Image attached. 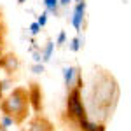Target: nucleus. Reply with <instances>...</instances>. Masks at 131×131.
<instances>
[{"instance_id":"obj_9","label":"nucleus","mask_w":131,"mask_h":131,"mask_svg":"<svg viewBox=\"0 0 131 131\" xmlns=\"http://www.w3.org/2000/svg\"><path fill=\"white\" fill-rule=\"evenodd\" d=\"M52 52H54V42L47 40L46 46L40 49V56H42V63H47V61L52 58Z\"/></svg>"},{"instance_id":"obj_8","label":"nucleus","mask_w":131,"mask_h":131,"mask_svg":"<svg viewBox=\"0 0 131 131\" xmlns=\"http://www.w3.org/2000/svg\"><path fill=\"white\" fill-rule=\"evenodd\" d=\"M81 131H105V124L98 121H91L89 117H84L81 121H77Z\"/></svg>"},{"instance_id":"obj_6","label":"nucleus","mask_w":131,"mask_h":131,"mask_svg":"<svg viewBox=\"0 0 131 131\" xmlns=\"http://www.w3.org/2000/svg\"><path fill=\"white\" fill-rule=\"evenodd\" d=\"M52 129H54V126L49 119H46L44 115H35L33 119H30L25 131H52Z\"/></svg>"},{"instance_id":"obj_18","label":"nucleus","mask_w":131,"mask_h":131,"mask_svg":"<svg viewBox=\"0 0 131 131\" xmlns=\"http://www.w3.org/2000/svg\"><path fill=\"white\" fill-rule=\"evenodd\" d=\"M4 47H5V40H4V30L0 28V56L4 54Z\"/></svg>"},{"instance_id":"obj_4","label":"nucleus","mask_w":131,"mask_h":131,"mask_svg":"<svg viewBox=\"0 0 131 131\" xmlns=\"http://www.w3.org/2000/svg\"><path fill=\"white\" fill-rule=\"evenodd\" d=\"M21 63H19V58L12 52H7V54H2L0 56V70H4L7 75H12L19 70Z\"/></svg>"},{"instance_id":"obj_20","label":"nucleus","mask_w":131,"mask_h":131,"mask_svg":"<svg viewBox=\"0 0 131 131\" xmlns=\"http://www.w3.org/2000/svg\"><path fill=\"white\" fill-rule=\"evenodd\" d=\"M25 2H26V0H18V4H25Z\"/></svg>"},{"instance_id":"obj_17","label":"nucleus","mask_w":131,"mask_h":131,"mask_svg":"<svg viewBox=\"0 0 131 131\" xmlns=\"http://www.w3.org/2000/svg\"><path fill=\"white\" fill-rule=\"evenodd\" d=\"M54 44H56V46H65V44H67V33H65V31H60Z\"/></svg>"},{"instance_id":"obj_12","label":"nucleus","mask_w":131,"mask_h":131,"mask_svg":"<svg viewBox=\"0 0 131 131\" xmlns=\"http://www.w3.org/2000/svg\"><path fill=\"white\" fill-rule=\"evenodd\" d=\"M12 86H10V81L9 79H0V100L5 96V91H10Z\"/></svg>"},{"instance_id":"obj_10","label":"nucleus","mask_w":131,"mask_h":131,"mask_svg":"<svg viewBox=\"0 0 131 131\" xmlns=\"http://www.w3.org/2000/svg\"><path fill=\"white\" fill-rule=\"evenodd\" d=\"M44 7H46L47 14L58 16L60 14V0H44Z\"/></svg>"},{"instance_id":"obj_19","label":"nucleus","mask_w":131,"mask_h":131,"mask_svg":"<svg viewBox=\"0 0 131 131\" xmlns=\"http://www.w3.org/2000/svg\"><path fill=\"white\" fill-rule=\"evenodd\" d=\"M72 4V0H60V7H68Z\"/></svg>"},{"instance_id":"obj_3","label":"nucleus","mask_w":131,"mask_h":131,"mask_svg":"<svg viewBox=\"0 0 131 131\" xmlns=\"http://www.w3.org/2000/svg\"><path fill=\"white\" fill-rule=\"evenodd\" d=\"M63 82L67 91L72 89H82L84 82H82V73L79 67H65L63 68Z\"/></svg>"},{"instance_id":"obj_13","label":"nucleus","mask_w":131,"mask_h":131,"mask_svg":"<svg viewBox=\"0 0 131 131\" xmlns=\"http://www.w3.org/2000/svg\"><path fill=\"white\" fill-rule=\"evenodd\" d=\"M82 42H84V40H82L81 37H73V39L70 40V46H68V49H70L72 52H77V51L82 47Z\"/></svg>"},{"instance_id":"obj_5","label":"nucleus","mask_w":131,"mask_h":131,"mask_svg":"<svg viewBox=\"0 0 131 131\" xmlns=\"http://www.w3.org/2000/svg\"><path fill=\"white\" fill-rule=\"evenodd\" d=\"M84 19H86V2L81 0V2L75 4V7H73V10H72L70 23L77 31H81L82 26H84Z\"/></svg>"},{"instance_id":"obj_11","label":"nucleus","mask_w":131,"mask_h":131,"mask_svg":"<svg viewBox=\"0 0 131 131\" xmlns=\"http://www.w3.org/2000/svg\"><path fill=\"white\" fill-rule=\"evenodd\" d=\"M12 126H16V121L5 114H0V131H7V128H12Z\"/></svg>"},{"instance_id":"obj_15","label":"nucleus","mask_w":131,"mask_h":131,"mask_svg":"<svg viewBox=\"0 0 131 131\" xmlns=\"http://www.w3.org/2000/svg\"><path fill=\"white\" fill-rule=\"evenodd\" d=\"M40 30H42V28L39 26V25H37V23H35V21H33L30 26H28V31H30V35H31V37H37V35L40 33Z\"/></svg>"},{"instance_id":"obj_7","label":"nucleus","mask_w":131,"mask_h":131,"mask_svg":"<svg viewBox=\"0 0 131 131\" xmlns=\"http://www.w3.org/2000/svg\"><path fill=\"white\" fill-rule=\"evenodd\" d=\"M26 91H28L30 108H33L35 112H40L42 110V91L39 88V84H31Z\"/></svg>"},{"instance_id":"obj_14","label":"nucleus","mask_w":131,"mask_h":131,"mask_svg":"<svg viewBox=\"0 0 131 131\" xmlns=\"http://www.w3.org/2000/svg\"><path fill=\"white\" fill-rule=\"evenodd\" d=\"M31 72H33L35 75H42V73L46 72L44 63H33V65H31Z\"/></svg>"},{"instance_id":"obj_21","label":"nucleus","mask_w":131,"mask_h":131,"mask_svg":"<svg viewBox=\"0 0 131 131\" xmlns=\"http://www.w3.org/2000/svg\"><path fill=\"white\" fill-rule=\"evenodd\" d=\"M72 2H75V4H77V2H81V0H72Z\"/></svg>"},{"instance_id":"obj_2","label":"nucleus","mask_w":131,"mask_h":131,"mask_svg":"<svg viewBox=\"0 0 131 131\" xmlns=\"http://www.w3.org/2000/svg\"><path fill=\"white\" fill-rule=\"evenodd\" d=\"M67 115L73 121H81L84 117H88L86 105L82 101V93L81 89H72L67 94Z\"/></svg>"},{"instance_id":"obj_16","label":"nucleus","mask_w":131,"mask_h":131,"mask_svg":"<svg viewBox=\"0 0 131 131\" xmlns=\"http://www.w3.org/2000/svg\"><path fill=\"white\" fill-rule=\"evenodd\" d=\"M47 16H49V14H47V12L44 10V12H42L40 16L37 18V21H35V23H37V25H39L40 28H44V26H46V23H47Z\"/></svg>"},{"instance_id":"obj_1","label":"nucleus","mask_w":131,"mask_h":131,"mask_svg":"<svg viewBox=\"0 0 131 131\" xmlns=\"http://www.w3.org/2000/svg\"><path fill=\"white\" fill-rule=\"evenodd\" d=\"M30 100L28 91L25 88H12V89L0 100V112L12 117L16 124H21L30 114Z\"/></svg>"}]
</instances>
